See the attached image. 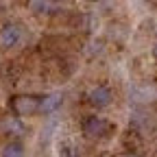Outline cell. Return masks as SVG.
<instances>
[{
	"mask_svg": "<svg viewBox=\"0 0 157 157\" xmlns=\"http://www.w3.org/2000/svg\"><path fill=\"white\" fill-rule=\"evenodd\" d=\"M20 39H22V29L17 24H5L0 29V46H5V48L17 46Z\"/></svg>",
	"mask_w": 157,
	"mask_h": 157,
	"instance_id": "obj_4",
	"label": "cell"
},
{
	"mask_svg": "<svg viewBox=\"0 0 157 157\" xmlns=\"http://www.w3.org/2000/svg\"><path fill=\"white\" fill-rule=\"evenodd\" d=\"M0 157H24V146L20 142H7L0 151Z\"/></svg>",
	"mask_w": 157,
	"mask_h": 157,
	"instance_id": "obj_6",
	"label": "cell"
},
{
	"mask_svg": "<svg viewBox=\"0 0 157 157\" xmlns=\"http://www.w3.org/2000/svg\"><path fill=\"white\" fill-rule=\"evenodd\" d=\"M124 157H140V155H135V153H127Z\"/></svg>",
	"mask_w": 157,
	"mask_h": 157,
	"instance_id": "obj_10",
	"label": "cell"
},
{
	"mask_svg": "<svg viewBox=\"0 0 157 157\" xmlns=\"http://www.w3.org/2000/svg\"><path fill=\"white\" fill-rule=\"evenodd\" d=\"M2 129H5V131H9V133H22V131H24L22 122H20L15 116L5 118V120H2Z\"/></svg>",
	"mask_w": 157,
	"mask_h": 157,
	"instance_id": "obj_7",
	"label": "cell"
},
{
	"mask_svg": "<svg viewBox=\"0 0 157 157\" xmlns=\"http://www.w3.org/2000/svg\"><path fill=\"white\" fill-rule=\"evenodd\" d=\"M59 105H61V94H48L44 98H39V109L42 111H55Z\"/></svg>",
	"mask_w": 157,
	"mask_h": 157,
	"instance_id": "obj_5",
	"label": "cell"
},
{
	"mask_svg": "<svg viewBox=\"0 0 157 157\" xmlns=\"http://www.w3.org/2000/svg\"><path fill=\"white\" fill-rule=\"evenodd\" d=\"M11 109L17 116H31L39 109V98L35 96H15L13 101H11Z\"/></svg>",
	"mask_w": 157,
	"mask_h": 157,
	"instance_id": "obj_2",
	"label": "cell"
},
{
	"mask_svg": "<svg viewBox=\"0 0 157 157\" xmlns=\"http://www.w3.org/2000/svg\"><path fill=\"white\" fill-rule=\"evenodd\" d=\"M29 7H31L35 13H50V9H55L50 2H31Z\"/></svg>",
	"mask_w": 157,
	"mask_h": 157,
	"instance_id": "obj_8",
	"label": "cell"
},
{
	"mask_svg": "<svg viewBox=\"0 0 157 157\" xmlns=\"http://www.w3.org/2000/svg\"><path fill=\"white\" fill-rule=\"evenodd\" d=\"M87 101L94 105V107H107V105H111V101H113V92L107 87V85H94L90 92H87Z\"/></svg>",
	"mask_w": 157,
	"mask_h": 157,
	"instance_id": "obj_3",
	"label": "cell"
},
{
	"mask_svg": "<svg viewBox=\"0 0 157 157\" xmlns=\"http://www.w3.org/2000/svg\"><path fill=\"white\" fill-rule=\"evenodd\" d=\"M153 57H155V59H157V44H155V46H153Z\"/></svg>",
	"mask_w": 157,
	"mask_h": 157,
	"instance_id": "obj_9",
	"label": "cell"
},
{
	"mask_svg": "<svg viewBox=\"0 0 157 157\" xmlns=\"http://www.w3.org/2000/svg\"><path fill=\"white\" fill-rule=\"evenodd\" d=\"M109 129H111V124L105 120V118H98V116H87V118H83V122H81V131H83L85 137H90V140L103 137Z\"/></svg>",
	"mask_w": 157,
	"mask_h": 157,
	"instance_id": "obj_1",
	"label": "cell"
}]
</instances>
